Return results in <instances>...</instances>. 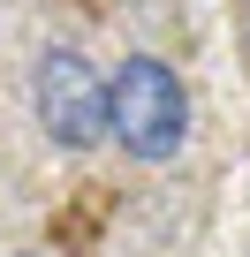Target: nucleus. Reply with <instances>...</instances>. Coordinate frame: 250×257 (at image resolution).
<instances>
[{
	"label": "nucleus",
	"instance_id": "obj_1",
	"mask_svg": "<svg viewBox=\"0 0 250 257\" xmlns=\"http://www.w3.org/2000/svg\"><path fill=\"white\" fill-rule=\"evenodd\" d=\"M106 137L129 159H144V167H159V159H175L190 144V91H182V76L159 53H129L114 68V83H106Z\"/></svg>",
	"mask_w": 250,
	"mask_h": 257
},
{
	"label": "nucleus",
	"instance_id": "obj_2",
	"mask_svg": "<svg viewBox=\"0 0 250 257\" xmlns=\"http://www.w3.org/2000/svg\"><path fill=\"white\" fill-rule=\"evenodd\" d=\"M31 113L53 152H91L106 137V76L76 46H46L31 68Z\"/></svg>",
	"mask_w": 250,
	"mask_h": 257
},
{
	"label": "nucleus",
	"instance_id": "obj_3",
	"mask_svg": "<svg viewBox=\"0 0 250 257\" xmlns=\"http://www.w3.org/2000/svg\"><path fill=\"white\" fill-rule=\"evenodd\" d=\"M242 46H250V8H242Z\"/></svg>",
	"mask_w": 250,
	"mask_h": 257
}]
</instances>
